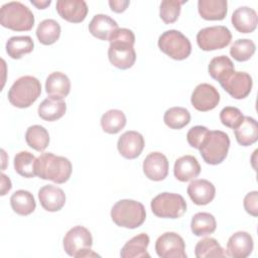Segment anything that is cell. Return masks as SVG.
I'll list each match as a JSON object with an SVG mask.
<instances>
[{
    "mask_svg": "<svg viewBox=\"0 0 258 258\" xmlns=\"http://www.w3.org/2000/svg\"><path fill=\"white\" fill-rule=\"evenodd\" d=\"M109 41L108 57L110 62L120 70L130 69L136 60L133 31L128 28H118L112 33Z\"/></svg>",
    "mask_w": 258,
    "mask_h": 258,
    "instance_id": "1",
    "label": "cell"
},
{
    "mask_svg": "<svg viewBox=\"0 0 258 258\" xmlns=\"http://www.w3.org/2000/svg\"><path fill=\"white\" fill-rule=\"evenodd\" d=\"M35 171L40 178L60 184L70 179L72 163L67 157L44 152L36 158Z\"/></svg>",
    "mask_w": 258,
    "mask_h": 258,
    "instance_id": "2",
    "label": "cell"
},
{
    "mask_svg": "<svg viewBox=\"0 0 258 258\" xmlns=\"http://www.w3.org/2000/svg\"><path fill=\"white\" fill-rule=\"evenodd\" d=\"M0 23L3 27L14 31H29L34 25V16L27 6L18 1H12L2 5Z\"/></svg>",
    "mask_w": 258,
    "mask_h": 258,
    "instance_id": "3",
    "label": "cell"
},
{
    "mask_svg": "<svg viewBox=\"0 0 258 258\" xmlns=\"http://www.w3.org/2000/svg\"><path fill=\"white\" fill-rule=\"evenodd\" d=\"M112 221L119 227L136 229L140 227L145 219L144 206L134 200H120L111 209Z\"/></svg>",
    "mask_w": 258,
    "mask_h": 258,
    "instance_id": "4",
    "label": "cell"
},
{
    "mask_svg": "<svg viewBox=\"0 0 258 258\" xmlns=\"http://www.w3.org/2000/svg\"><path fill=\"white\" fill-rule=\"evenodd\" d=\"M41 94L40 82L32 76L17 79L8 91V101L17 108H28Z\"/></svg>",
    "mask_w": 258,
    "mask_h": 258,
    "instance_id": "5",
    "label": "cell"
},
{
    "mask_svg": "<svg viewBox=\"0 0 258 258\" xmlns=\"http://www.w3.org/2000/svg\"><path fill=\"white\" fill-rule=\"evenodd\" d=\"M230 148V138L227 133L221 130L209 131L203 142L200 154L204 161L211 165H217L224 161Z\"/></svg>",
    "mask_w": 258,
    "mask_h": 258,
    "instance_id": "6",
    "label": "cell"
},
{
    "mask_svg": "<svg viewBox=\"0 0 258 258\" xmlns=\"http://www.w3.org/2000/svg\"><path fill=\"white\" fill-rule=\"evenodd\" d=\"M92 245L93 238L91 232L83 226L72 228L63 237V249L72 257L84 258L99 256L91 249Z\"/></svg>",
    "mask_w": 258,
    "mask_h": 258,
    "instance_id": "7",
    "label": "cell"
},
{
    "mask_svg": "<svg viewBox=\"0 0 258 258\" xmlns=\"http://www.w3.org/2000/svg\"><path fill=\"white\" fill-rule=\"evenodd\" d=\"M158 47L175 60L185 59L191 52V44L188 38L175 29L166 30L159 36Z\"/></svg>",
    "mask_w": 258,
    "mask_h": 258,
    "instance_id": "8",
    "label": "cell"
},
{
    "mask_svg": "<svg viewBox=\"0 0 258 258\" xmlns=\"http://www.w3.org/2000/svg\"><path fill=\"white\" fill-rule=\"evenodd\" d=\"M152 213L158 218L177 219L183 216L186 211L184 199L173 192H161L157 195L150 204Z\"/></svg>",
    "mask_w": 258,
    "mask_h": 258,
    "instance_id": "9",
    "label": "cell"
},
{
    "mask_svg": "<svg viewBox=\"0 0 258 258\" xmlns=\"http://www.w3.org/2000/svg\"><path fill=\"white\" fill-rule=\"evenodd\" d=\"M231 40V31L223 25L205 27L197 34L198 45L205 51L222 49L229 45Z\"/></svg>",
    "mask_w": 258,
    "mask_h": 258,
    "instance_id": "10",
    "label": "cell"
},
{
    "mask_svg": "<svg viewBox=\"0 0 258 258\" xmlns=\"http://www.w3.org/2000/svg\"><path fill=\"white\" fill-rule=\"evenodd\" d=\"M219 83L231 97L237 100L248 97L253 85L252 78L249 74L235 71L229 73Z\"/></svg>",
    "mask_w": 258,
    "mask_h": 258,
    "instance_id": "11",
    "label": "cell"
},
{
    "mask_svg": "<svg viewBox=\"0 0 258 258\" xmlns=\"http://www.w3.org/2000/svg\"><path fill=\"white\" fill-rule=\"evenodd\" d=\"M156 254L161 258H186L183 239L174 232H166L155 242Z\"/></svg>",
    "mask_w": 258,
    "mask_h": 258,
    "instance_id": "12",
    "label": "cell"
},
{
    "mask_svg": "<svg viewBox=\"0 0 258 258\" xmlns=\"http://www.w3.org/2000/svg\"><path fill=\"white\" fill-rule=\"evenodd\" d=\"M191 105L200 112H207L215 109L220 102V94L210 84H200L196 87L190 98Z\"/></svg>",
    "mask_w": 258,
    "mask_h": 258,
    "instance_id": "13",
    "label": "cell"
},
{
    "mask_svg": "<svg viewBox=\"0 0 258 258\" xmlns=\"http://www.w3.org/2000/svg\"><path fill=\"white\" fill-rule=\"evenodd\" d=\"M168 160L160 152L149 153L143 161V172L147 178L153 181L163 180L168 174Z\"/></svg>",
    "mask_w": 258,
    "mask_h": 258,
    "instance_id": "14",
    "label": "cell"
},
{
    "mask_svg": "<svg viewBox=\"0 0 258 258\" xmlns=\"http://www.w3.org/2000/svg\"><path fill=\"white\" fill-rule=\"evenodd\" d=\"M117 148L123 157L127 159L137 158L144 148V138L137 131H126L119 137Z\"/></svg>",
    "mask_w": 258,
    "mask_h": 258,
    "instance_id": "15",
    "label": "cell"
},
{
    "mask_svg": "<svg viewBox=\"0 0 258 258\" xmlns=\"http://www.w3.org/2000/svg\"><path fill=\"white\" fill-rule=\"evenodd\" d=\"M58 15L72 23H80L88 14V6L84 0H58L55 5Z\"/></svg>",
    "mask_w": 258,
    "mask_h": 258,
    "instance_id": "16",
    "label": "cell"
},
{
    "mask_svg": "<svg viewBox=\"0 0 258 258\" xmlns=\"http://www.w3.org/2000/svg\"><path fill=\"white\" fill-rule=\"evenodd\" d=\"M254 243L252 236L244 231L234 233L227 243V254L232 258H246L253 250Z\"/></svg>",
    "mask_w": 258,
    "mask_h": 258,
    "instance_id": "17",
    "label": "cell"
},
{
    "mask_svg": "<svg viewBox=\"0 0 258 258\" xmlns=\"http://www.w3.org/2000/svg\"><path fill=\"white\" fill-rule=\"evenodd\" d=\"M186 191L194 204L198 206L210 204L216 195L215 185L207 179H195L190 181Z\"/></svg>",
    "mask_w": 258,
    "mask_h": 258,
    "instance_id": "18",
    "label": "cell"
},
{
    "mask_svg": "<svg viewBox=\"0 0 258 258\" xmlns=\"http://www.w3.org/2000/svg\"><path fill=\"white\" fill-rule=\"evenodd\" d=\"M38 199L41 207L47 212H57L66 203L63 190L55 185L47 184L38 190Z\"/></svg>",
    "mask_w": 258,
    "mask_h": 258,
    "instance_id": "19",
    "label": "cell"
},
{
    "mask_svg": "<svg viewBox=\"0 0 258 258\" xmlns=\"http://www.w3.org/2000/svg\"><path fill=\"white\" fill-rule=\"evenodd\" d=\"M231 21L237 31L241 33H251L257 27L258 16L254 9L248 6H242L233 12Z\"/></svg>",
    "mask_w": 258,
    "mask_h": 258,
    "instance_id": "20",
    "label": "cell"
},
{
    "mask_svg": "<svg viewBox=\"0 0 258 258\" xmlns=\"http://www.w3.org/2000/svg\"><path fill=\"white\" fill-rule=\"evenodd\" d=\"M201 172V165L192 155H184L177 158L174 162L173 173L177 180L185 182L196 177Z\"/></svg>",
    "mask_w": 258,
    "mask_h": 258,
    "instance_id": "21",
    "label": "cell"
},
{
    "mask_svg": "<svg viewBox=\"0 0 258 258\" xmlns=\"http://www.w3.org/2000/svg\"><path fill=\"white\" fill-rule=\"evenodd\" d=\"M118 29L117 22L108 15L97 14L89 24V31L101 40H109L112 33Z\"/></svg>",
    "mask_w": 258,
    "mask_h": 258,
    "instance_id": "22",
    "label": "cell"
},
{
    "mask_svg": "<svg viewBox=\"0 0 258 258\" xmlns=\"http://www.w3.org/2000/svg\"><path fill=\"white\" fill-rule=\"evenodd\" d=\"M148 245V235L145 233H140L126 242L121 249L120 256L122 258H150V255L147 252Z\"/></svg>",
    "mask_w": 258,
    "mask_h": 258,
    "instance_id": "23",
    "label": "cell"
},
{
    "mask_svg": "<svg viewBox=\"0 0 258 258\" xmlns=\"http://www.w3.org/2000/svg\"><path fill=\"white\" fill-rule=\"evenodd\" d=\"M45 91L49 97L63 99L71 91V81L66 74L53 72L46 79Z\"/></svg>",
    "mask_w": 258,
    "mask_h": 258,
    "instance_id": "24",
    "label": "cell"
},
{
    "mask_svg": "<svg viewBox=\"0 0 258 258\" xmlns=\"http://www.w3.org/2000/svg\"><path fill=\"white\" fill-rule=\"evenodd\" d=\"M67 111V105L62 99L47 97L38 106V116L45 121H56L61 118Z\"/></svg>",
    "mask_w": 258,
    "mask_h": 258,
    "instance_id": "25",
    "label": "cell"
},
{
    "mask_svg": "<svg viewBox=\"0 0 258 258\" xmlns=\"http://www.w3.org/2000/svg\"><path fill=\"white\" fill-rule=\"evenodd\" d=\"M227 0H199L198 10L206 20H223L228 11Z\"/></svg>",
    "mask_w": 258,
    "mask_h": 258,
    "instance_id": "26",
    "label": "cell"
},
{
    "mask_svg": "<svg viewBox=\"0 0 258 258\" xmlns=\"http://www.w3.org/2000/svg\"><path fill=\"white\" fill-rule=\"evenodd\" d=\"M237 142L242 146H250L258 140L257 121L249 116H244L242 123L234 129Z\"/></svg>",
    "mask_w": 258,
    "mask_h": 258,
    "instance_id": "27",
    "label": "cell"
},
{
    "mask_svg": "<svg viewBox=\"0 0 258 258\" xmlns=\"http://www.w3.org/2000/svg\"><path fill=\"white\" fill-rule=\"evenodd\" d=\"M10 205L12 210L20 216H28L34 212L36 203L31 192L19 189L12 194L10 198Z\"/></svg>",
    "mask_w": 258,
    "mask_h": 258,
    "instance_id": "28",
    "label": "cell"
},
{
    "mask_svg": "<svg viewBox=\"0 0 258 258\" xmlns=\"http://www.w3.org/2000/svg\"><path fill=\"white\" fill-rule=\"evenodd\" d=\"M34 43L30 36H12L6 42V52L11 58L18 59L24 54L30 53L33 50Z\"/></svg>",
    "mask_w": 258,
    "mask_h": 258,
    "instance_id": "29",
    "label": "cell"
},
{
    "mask_svg": "<svg viewBox=\"0 0 258 258\" xmlns=\"http://www.w3.org/2000/svg\"><path fill=\"white\" fill-rule=\"evenodd\" d=\"M217 222L215 217L210 213H197L190 222L191 232L199 237L213 234L216 231Z\"/></svg>",
    "mask_w": 258,
    "mask_h": 258,
    "instance_id": "30",
    "label": "cell"
},
{
    "mask_svg": "<svg viewBox=\"0 0 258 258\" xmlns=\"http://www.w3.org/2000/svg\"><path fill=\"white\" fill-rule=\"evenodd\" d=\"M36 36L44 45L53 44L60 36V25L53 19H44L37 26Z\"/></svg>",
    "mask_w": 258,
    "mask_h": 258,
    "instance_id": "31",
    "label": "cell"
},
{
    "mask_svg": "<svg viewBox=\"0 0 258 258\" xmlns=\"http://www.w3.org/2000/svg\"><path fill=\"white\" fill-rule=\"evenodd\" d=\"M25 140L29 147L36 151H43L49 143L47 130L40 125H32L25 132Z\"/></svg>",
    "mask_w": 258,
    "mask_h": 258,
    "instance_id": "32",
    "label": "cell"
},
{
    "mask_svg": "<svg viewBox=\"0 0 258 258\" xmlns=\"http://www.w3.org/2000/svg\"><path fill=\"white\" fill-rule=\"evenodd\" d=\"M126 125L125 114L121 110L112 109L103 114L101 118V126L104 132L108 134H116L120 132Z\"/></svg>",
    "mask_w": 258,
    "mask_h": 258,
    "instance_id": "33",
    "label": "cell"
},
{
    "mask_svg": "<svg viewBox=\"0 0 258 258\" xmlns=\"http://www.w3.org/2000/svg\"><path fill=\"white\" fill-rule=\"evenodd\" d=\"M36 157L28 151H20L14 157V169L15 171L26 178L34 177Z\"/></svg>",
    "mask_w": 258,
    "mask_h": 258,
    "instance_id": "34",
    "label": "cell"
},
{
    "mask_svg": "<svg viewBox=\"0 0 258 258\" xmlns=\"http://www.w3.org/2000/svg\"><path fill=\"white\" fill-rule=\"evenodd\" d=\"M163 121L171 129H181L189 123L190 114L185 108L172 107L165 111Z\"/></svg>",
    "mask_w": 258,
    "mask_h": 258,
    "instance_id": "35",
    "label": "cell"
},
{
    "mask_svg": "<svg viewBox=\"0 0 258 258\" xmlns=\"http://www.w3.org/2000/svg\"><path fill=\"white\" fill-rule=\"evenodd\" d=\"M195 255L197 258L225 257L226 253L216 239L209 237L204 238L197 243L195 247Z\"/></svg>",
    "mask_w": 258,
    "mask_h": 258,
    "instance_id": "36",
    "label": "cell"
},
{
    "mask_svg": "<svg viewBox=\"0 0 258 258\" xmlns=\"http://www.w3.org/2000/svg\"><path fill=\"white\" fill-rule=\"evenodd\" d=\"M208 70L210 76L214 80L220 82L229 73L235 71V67L233 61L227 55H219L211 59Z\"/></svg>",
    "mask_w": 258,
    "mask_h": 258,
    "instance_id": "37",
    "label": "cell"
},
{
    "mask_svg": "<svg viewBox=\"0 0 258 258\" xmlns=\"http://www.w3.org/2000/svg\"><path fill=\"white\" fill-rule=\"evenodd\" d=\"M256 50L255 43L248 38L237 39L230 48V54L238 61H246L251 58Z\"/></svg>",
    "mask_w": 258,
    "mask_h": 258,
    "instance_id": "38",
    "label": "cell"
},
{
    "mask_svg": "<svg viewBox=\"0 0 258 258\" xmlns=\"http://www.w3.org/2000/svg\"><path fill=\"white\" fill-rule=\"evenodd\" d=\"M184 3H186V0L185 1L163 0L159 8V16L162 19V21L166 24L175 22L180 14L181 5Z\"/></svg>",
    "mask_w": 258,
    "mask_h": 258,
    "instance_id": "39",
    "label": "cell"
},
{
    "mask_svg": "<svg viewBox=\"0 0 258 258\" xmlns=\"http://www.w3.org/2000/svg\"><path fill=\"white\" fill-rule=\"evenodd\" d=\"M244 116L242 112L236 107H225L220 112V120L223 125L231 129H236L243 121Z\"/></svg>",
    "mask_w": 258,
    "mask_h": 258,
    "instance_id": "40",
    "label": "cell"
},
{
    "mask_svg": "<svg viewBox=\"0 0 258 258\" xmlns=\"http://www.w3.org/2000/svg\"><path fill=\"white\" fill-rule=\"evenodd\" d=\"M209 131L210 130L207 127L201 126V125L191 127L186 134V140H187L188 144L194 148L200 149L203 142L205 141Z\"/></svg>",
    "mask_w": 258,
    "mask_h": 258,
    "instance_id": "41",
    "label": "cell"
},
{
    "mask_svg": "<svg viewBox=\"0 0 258 258\" xmlns=\"http://www.w3.org/2000/svg\"><path fill=\"white\" fill-rule=\"evenodd\" d=\"M244 209L253 217L258 216V191L254 190L248 192L244 198Z\"/></svg>",
    "mask_w": 258,
    "mask_h": 258,
    "instance_id": "42",
    "label": "cell"
},
{
    "mask_svg": "<svg viewBox=\"0 0 258 258\" xmlns=\"http://www.w3.org/2000/svg\"><path fill=\"white\" fill-rule=\"evenodd\" d=\"M130 1L128 0H110L109 1V5L112 11L116 12V13H122L124 12L127 7L129 6Z\"/></svg>",
    "mask_w": 258,
    "mask_h": 258,
    "instance_id": "43",
    "label": "cell"
},
{
    "mask_svg": "<svg viewBox=\"0 0 258 258\" xmlns=\"http://www.w3.org/2000/svg\"><path fill=\"white\" fill-rule=\"evenodd\" d=\"M1 179H2V190H1V196L6 195L7 191L10 190L11 188V181L9 177H7L4 173L1 174Z\"/></svg>",
    "mask_w": 258,
    "mask_h": 258,
    "instance_id": "44",
    "label": "cell"
},
{
    "mask_svg": "<svg viewBox=\"0 0 258 258\" xmlns=\"http://www.w3.org/2000/svg\"><path fill=\"white\" fill-rule=\"evenodd\" d=\"M50 3H51V1H50V0H48V1H40V2L32 1V0H31V4L35 5L38 9H44L46 6H49V5H50Z\"/></svg>",
    "mask_w": 258,
    "mask_h": 258,
    "instance_id": "45",
    "label": "cell"
}]
</instances>
